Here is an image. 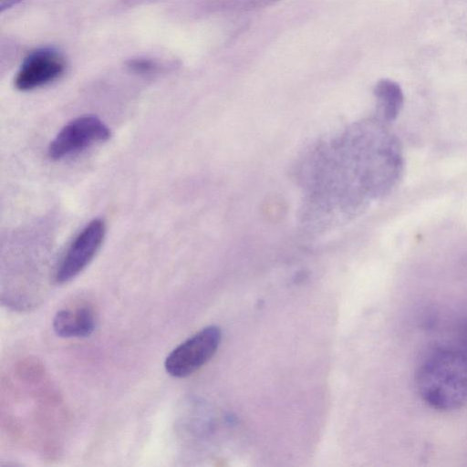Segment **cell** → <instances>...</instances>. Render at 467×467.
I'll list each match as a JSON object with an SVG mask.
<instances>
[{
	"instance_id": "obj_1",
	"label": "cell",
	"mask_w": 467,
	"mask_h": 467,
	"mask_svg": "<svg viewBox=\"0 0 467 467\" xmlns=\"http://www.w3.org/2000/svg\"><path fill=\"white\" fill-rule=\"evenodd\" d=\"M421 400L438 410H453L467 403V353L439 348L428 354L416 373Z\"/></svg>"
},
{
	"instance_id": "obj_2",
	"label": "cell",
	"mask_w": 467,
	"mask_h": 467,
	"mask_svg": "<svg viewBox=\"0 0 467 467\" xmlns=\"http://www.w3.org/2000/svg\"><path fill=\"white\" fill-rule=\"evenodd\" d=\"M221 337V330L215 326H209L198 331L173 348L166 357V372L174 378L192 375L214 355Z\"/></svg>"
},
{
	"instance_id": "obj_3",
	"label": "cell",
	"mask_w": 467,
	"mask_h": 467,
	"mask_svg": "<svg viewBox=\"0 0 467 467\" xmlns=\"http://www.w3.org/2000/svg\"><path fill=\"white\" fill-rule=\"evenodd\" d=\"M109 136V129L100 119L93 115L81 116L60 130L50 142L47 155L52 160H61L105 141Z\"/></svg>"
},
{
	"instance_id": "obj_4",
	"label": "cell",
	"mask_w": 467,
	"mask_h": 467,
	"mask_svg": "<svg viewBox=\"0 0 467 467\" xmlns=\"http://www.w3.org/2000/svg\"><path fill=\"white\" fill-rule=\"evenodd\" d=\"M105 233V223L99 218L90 221L81 230L57 265L55 273L57 284L69 282L87 267L100 248Z\"/></svg>"
},
{
	"instance_id": "obj_5",
	"label": "cell",
	"mask_w": 467,
	"mask_h": 467,
	"mask_svg": "<svg viewBox=\"0 0 467 467\" xmlns=\"http://www.w3.org/2000/svg\"><path fill=\"white\" fill-rule=\"evenodd\" d=\"M63 55L53 47H41L28 54L15 78L17 89L26 91L60 78L66 69Z\"/></svg>"
},
{
	"instance_id": "obj_6",
	"label": "cell",
	"mask_w": 467,
	"mask_h": 467,
	"mask_svg": "<svg viewBox=\"0 0 467 467\" xmlns=\"http://www.w3.org/2000/svg\"><path fill=\"white\" fill-rule=\"evenodd\" d=\"M52 327L60 337H86L95 330V314L87 306L61 309L54 316Z\"/></svg>"
},
{
	"instance_id": "obj_7",
	"label": "cell",
	"mask_w": 467,
	"mask_h": 467,
	"mask_svg": "<svg viewBox=\"0 0 467 467\" xmlns=\"http://www.w3.org/2000/svg\"><path fill=\"white\" fill-rule=\"evenodd\" d=\"M374 93L384 119L386 121L396 119L404 101L400 85L389 79H382L377 83Z\"/></svg>"
},
{
	"instance_id": "obj_8",
	"label": "cell",
	"mask_w": 467,
	"mask_h": 467,
	"mask_svg": "<svg viewBox=\"0 0 467 467\" xmlns=\"http://www.w3.org/2000/svg\"><path fill=\"white\" fill-rule=\"evenodd\" d=\"M129 67L140 73H148L153 71L157 66L149 59H133L129 62Z\"/></svg>"
},
{
	"instance_id": "obj_9",
	"label": "cell",
	"mask_w": 467,
	"mask_h": 467,
	"mask_svg": "<svg viewBox=\"0 0 467 467\" xmlns=\"http://www.w3.org/2000/svg\"><path fill=\"white\" fill-rule=\"evenodd\" d=\"M21 1L22 0H0V9L3 12L4 10L11 8Z\"/></svg>"
}]
</instances>
